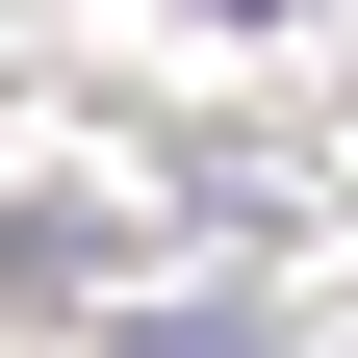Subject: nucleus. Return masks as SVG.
Wrapping results in <instances>:
<instances>
[{
	"label": "nucleus",
	"mask_w": 358,
	"mask_h": 358,
	"mask_svg": "<svg viewBox=\"0 0 358 358\" xmlns=\"http://www.w3.org/2000/svg\"><path fill=\"white\" fill-rule=\"evenodd\" d=\"M231 26H282V0H231Z\"/></svg>",
	"instance_id": "nucleus-2"
},
{
	"label": "nucleus",
	"mask_w": 358,
	"mask_h": 358,
	"mask_svg": "<svg viewBox=\"0 0 358 358\" xmlns=\"http://www.w3.org/2000/svg\"><path fill=\"white\" fill-rule=\"evenodd\" d=\"M103 358H282V307H256V282L231 307H103Z\"/></svg>",
	"instance_id": "nucleus-1"
}]
</instances>
